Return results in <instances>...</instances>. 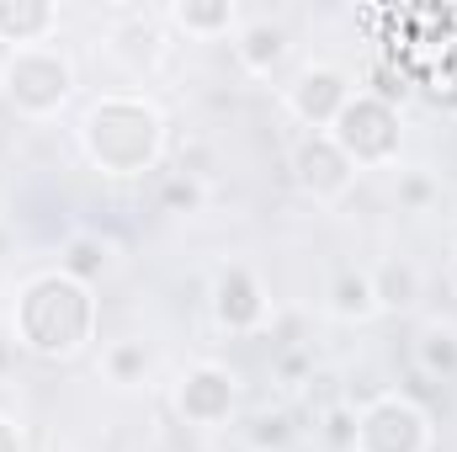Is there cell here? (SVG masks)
Segmentation results:
<instances>
[{
  "instance_id": "cell-9",
  "label": "cell",
  "mask_w": 457,
  "mask_h": 452,
  "mask_svg": "<svg viewBox=\"0 0 457 452\" xmlns=\"http://www.w3.org/2000/svg\"><path fill=\"white\" fill-rule=\"evenodd\" d=\"M287 171H293V187L309 197V203H320V208H336L351 197V187H356V165L341 155V144L330 138V133H298V144L287 149Z\"/></svg>"
},
{
  "instance_id": "cell-8",
  "label": "cell",
  "mask_w": 457,
  "mask_h": 452,
  "mask_svg": "<svg viewBox=\"0 0 457 452\" xmlns=\"http://www.w3.org/2000/svg\"><path fill=\"white\" fill-rule=\"evenodd\" d=\"M351 96H356V80H351L345 64H336V59H309L282 86V113L293 117L303 133H330V122L341 117V107Z\"/></svg>"
},
{
  "instance_id": "cell-10",
  "label": "cell",
  "mask_w": 457,
  "mask_h": 452,
  "mask_svg": "<svg viewBox=\"0 0 457 452\" xmlns=\"http://www.w3.org/2000/svg\"><path fill=\"white\" fill-rule=\"evenodd\" d=\"M102 48L112 54L122 70L149 75V70H160V59H165V32H160L154 16H144V11H122L112 27H107Z\"/></svg>"
},
{
  "instance_id": "cell-3",
  "label": "cell",
  "mask_w": 457,
  "mask_h": 452,
  "mask_svg": "<svg viewBox=\"0 0 457 452\" xmlns=\"http://www.w3.org/2000/svg\"><path fill=\"white\" fill-rule=\"evenodd\" d=\"M80 91V70L70 59V48L59 43H37V48H11L0 59V96L5 107L27 122H54L70 113Z\"/></svg>"
},
{
  "instance_id": "cell-13",
  "label": "cell",
  "mask_w": 457,
  "mask_h": 452,
  "mask_svg": "<svg viewBox=\"0 0 457 452\" xmlns=\"http://www.w3.org/2000/svg\"><path fill=\"white\" fill-rule=\"evenodd\" d=\"M165 21L176 32H187L192 43H219V38H234L245 27L239 0H170L165 5Z\"/></svg>"
},
{
  "instance_id": "cell-6",
  "label": "cell",
  "mask_w": 457,
  "mask_h": 452,
  "mask_svg": "<svg viewBox=\"0 0 457 452\" xmlns=\"http://www.w3.org/2000/svg\"><path fill=\"white\" fill-rule=\"evenodd\" d=\"M239 399H245V383L219 356L187 362L176 372V383H170V410L192 431H224V426H234L239 421Z\"/></svg>"
},
{
  "instance_id": "cell-1",
  "label": "cell",
  "mask_w": 457,
  "mask_h": 452,
  "mask_svg": "<svg viewBox=\"0 0 457 452\" xmlns=\"http://www.w3.org/2000/svg\"><path fill=\"white\" fill-rule=\"evenodd\" d=\"M96 331H102L96 288L75 282L59 266L27 272L16 282L11 309H5V336L16 340V351H27L37 362H75L80 351H91Z\"/></svg>"
},
{
  "instance_id": "cell-19",
  "label": "cell",
  "mask_w": 457,
  "mask_h": 452,
  "mask_svg": "<svg viewBox=\"0 0 457 452\" xmlns=\"http://www.w3.org/2000/svg\"><path fill=\"white\" fill-rule=\"evenodd\" d=\"M154 197H160V213H170V219H197V213L208 208V181H197V176H187V171H165Z\"/></svg>"
},
{
  "instance_id": "cell-20",
  "label": "cell",
  "mask_w": 457,
  "mask_h": 452,
  "mask_svg": "<svg viewBox=\"0 0 457 452\" xmlns=\"http://www.w3.org/2000/svg\"><path fill=\"white\" fill-rule=\"evenodd\" d=\"M293 437H298V426H293L287 410H255L245 421V448L250 452H287Z\"/></svg>"
},
{
  "instance_id": "cell-2",
  "label": "cell",
  "mask_w": 457,
  "mask_h": 452,
  "mask_svg": "<svg viewBox=\"0 0 457 452\" xmlns=\"http://www.w3.org/2000/svg\"><path fill=\"white\" fill-rule=\"evenodd\" d=\"M75 144L91 160V171L112 181H144L149 171L165 165L170 117L149 91H102L75 122Z\"/></svg>"
},
{
  "instance_id": "cell-7",
  "label": "cell",
  "mask_w": 457,
  "mask_h": 452,
  "mask_svg": "<svg viewBox=\"0 0 457 452\" xmlns=\"http://www.w3.org/2000/svg\"><path fill=\"white\" fill-rule=\"evenodd\" d=\"M208 314L224 336H261L277 320V304H271V288L261 282L255 266L224 261L208 277Z\"/></svg>"
},
{
  "instance_id": "cell-11",
  "label": "cell",
  "mask_w": 457,
  "mask_h": 452,
  "mask_svg": "<svg viewBox=\"0 0 457 452\" xmlns=\"http://www.w3.org/2000/svg\"><path fill=\"white\" fill-rule=\"evenodd\" d=\"M228 48H234L239 70H245L250 80H271V75L287 64L293 38H287V27H282V21H271V16H250V21L228 38Z\"/></svg>"
},
{
  "instance_id": "cell-27",
  "label": "cell",
  "mask_w": 457,
  "mask_h": 452,
  "mask_svg": "<svg viewBox=\"0 0 457 452\" xmlns=\"http://www.w3.org/2000/svg\"><path fill=\"white\" fill-rule=\"evenodd\" d=\"M453 219H457V197H453Z\"/></svg>"
},
{
  "instance_id": "cell-15",
  "label": "cell",
  "mask_w": 457,
  "mask_h": 452,
  "mask_svg": "<svg viewBox=\"0 0 457 452\" xmlns=\"http://www.w3.org/2000/svg\"><path fill=\"white\" fill-rule=\"evenodd\" d=\"M372 272V293H378V314H410L426 298V272L410 255H383Z\"/></svg>"
},
{
  "instance_id": "cell-12",
  "label": "cell",
  "mask_w": 457,
  "mask_h": 452,
  "mask_svg": "<svg viewBox=\"0 0 457 452\" xmlns=\"http://www.w3.org/2000/svg\"><path fill=\"white\" fill-rule=\"evenodd\" d=\"M64 27V11L54 0H0V48H37L54 43V32Z\"/></svg>"
},
{
  "instance_id": "cell-24",
  "label": "cell",
  "mask_w": 457,
  "mask_h": 452,
  "mask_svg": "<svg viewBox=\"0 0 457 452\" xmlns=\"http://www.w3.org/2000/svg\"><path fill=\"white\" fill-rule=\"evenodd\" d=\"M0 452H27V431L16 426V415L0 410Z\"/></svg>"
},
{
  "instance_id": "cell-16",
  "label": "cell",
  "mask_w": 457,
  "mask_h": 452,
  "mask_svg": "<svg viewBox=\"0 0 457 452\" xmlns=\"http://www.w3.org/2000/svg\"><path fill=\"white\" fill-rule=\"evenodd\" d=\"M96 372H102L112 389H122V394H138V389L154 383V351H149V340H138V336L107 340Z\"/></svg>"
},
{
  "instance_id": "cell-25",
  "label": "cell",
  "mask_w": 457,
  "mask_h": 452,
  "mask_svg": "<svg viewBox=\"0 0 457 452\" xmlns=\"http://www.w3.org/2000/svg\"><path fill=\"white\" fill-rule=\"evenodd\" d=\"M11 362H16V340L5 336V325H0V378L11 372Z\"/></svg>"
},
{
  "instance_id": "cell-23",
  "label": "cell",
  "mask_w": 457,
  "mask_h": 452,
  "mask_svg": "<svg viewBox=\"0 0 457 452\" xmlns=\"http://www.w3.org/2000/svg\"><path fill=\"white\" fill-rule=\"evenodd\" d=\"M309 372H314V351H309V346H287V351L277 356V378H282L287 389H298V383H314Z\"/></svg>"
},
{
  "instance_id": "cell-5",
  "label": "cell",
  "mask_w": 457,
  "mask_h": 452,
  "mask_svg": "<svg viewBox=\"0 0 457 452\" xmlns=\"http://www.w3.org/2000/svg\"><path fill=\"white\" fill-rule=\"evenodd\" d=\"M436 426L426 405L404 389H378L372 399L356 405V442L351 452H431Z\"/></svg>"
},
{
  "instance_id": "cell-22",
  "label": "cell",
  "mask_w": 457,
  "mask_h": 452,
  "mask_svg": "<svg viewBox=\"0 0 457 452\" xmlns=\"http://www.w3.org/2000/svg\"><path fill=\"white\" fill-rule=\"evenodd\" d=\"M320 426H325V442H330V448L351 452V442H356V405H351V399H336V405H325Z\"/></svg>"
},
{
  "instance_id": "cell-17",
  "label": "cell",
  "mask_w": 457,
  "mask_h": 452,
  "mask_svg": "<svg viewBox=\"0 0 457 452\" xmlns=\"http://www.w3.org/2000/svg\"><path fill=\"white\" fill-rule=\"evenodd\" d=\"M410 356H415V372L431 378V383H457V325L453 320H426L415 340H410Z\"/></svg>"
},
{
  "instance_id": "cell-18",
  "label": "cell",
  "mask_w": 457,
  "mask_h": 452,
  "mask_svg": "<svg viewBox=\"0 0 457 452\" xmlns=\"http://www.w3.org/2000/svg\"><path fill=\"white\" fill-rule=\"evenodd\" d=\"M117 266V245L112 239H102V234H91V229H80V234H70L64 239V250H59V272H70L75 282H86V288H96V282H107Z\"/></svg>"
},
{
  "instance_id": "cell-14",
  "label": "cell",
  "mask_w": 457,
  "mask_h": 452,
  "mask_svg": "<svg viewBox=\"0 0 457 452\" xmlns=\"http://www.w3.org/2000/svg\"><path fill=\"white\" fill-rule=\"evenodd\" d=\"M325 314L336 325H372L378 320V293L367 266H336L325 282Z\"/></svg>"
},
{
  "instance_id": "cell-21",
  "label": "cell",
  "mask_w": 457,
  "mask_h": 452,
  "mask_svg": "<svg viewBox=\"0 0 457 452\" xmlns=\"http://www.w3.org/2000/svg\"><path fill=\"white\" fill-rule=\"evenodd\" d=\"M394 203H399V213H431L442 203V181L420 165H404L394 181Z\"/></svg>"
},
{
  "instance_id": "cell-4",
  "label": "cell",
  "mask_w": 457,
  "mask_h": 452,
  "mask_svg": "<svg viewBox=\"0 0 457 452\" xmlns=\"http://www.w3.org/2000/svg\"><path fill=\"white\" fill-rule=\"evenodd\" d=\"M330 138L341 144V155L356 171H388L404 155V113L394 102H383L378 91L356 86V96L330 122Z\"/></svg>"
},
{
  "instance_id": "cell-26",
  "label": "cell",
  "mask_w": 457,
  "mask_h": 452,
  "mask_svg": "<svg viewBox=\"0 0 457 452\" xmlns=\"http://www.w3.org/2000/svg\"><path fill=\"white\" fill-rule=\"evenodd\" d=\"M447 282H453V293H457V245H453V255H447Z\"/></svg>"
}]
</instances>
